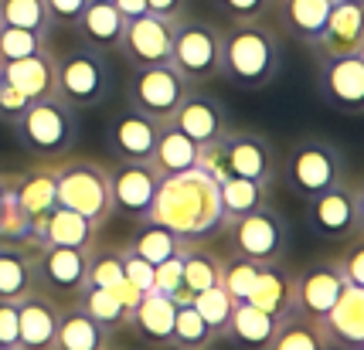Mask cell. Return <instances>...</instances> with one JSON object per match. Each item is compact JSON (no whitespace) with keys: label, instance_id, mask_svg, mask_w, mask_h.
Instances as JSON below:
<instances>
[{"label":"cell","instance_id":"6da1fadb","mask_svg":"<svg viewBox=\"0 0 364 350\" xmlns=\"http://www.w3.org/2000/svg\"><path fill=\"white\" fill-rule=\"evenodd\" d=\"M143 222H157L174 231L181 241H205L225 228L218 180L208 177L201 167L174 177H160L154 207Z\"/></svg>","mask_w":364,"mask_h":350},{"label":"cell","instance_id":"7a4b0ae2","mask_svg":"<svg viewBox=\"0 0 364 350\" xmlns=\"http://www.w3.org/2000/svg\"><path fill=\"white\" fill-rule=\"evenodd\" d=\"M286 62L283 38L262 21H232L222 31V79L235 89L259 92L279 79Z\"/></svg>","mask_w":364,"mask_h":350},{"label":"cell","instance_id":"3957f363","mask_svg":"<svg viewBox=\"0 0 364 350\" xmlns=\"http://www.w3.org/2000/svg\"><path fill=\"white\" fill-rule=\"evenodd\" d=\"M14 136L34 160H65V153L79 143V109L58 96L38 99L21 112Z\"/></svg>","mask_w":364,"mask_h":350},{"label":"cell","instance_id":"277c9868","mask_svg":"<svg viewBox=\"0 0 364 350\" xmlns=\"http://www.w3.org/2000/svg\"><path fill=\"white\" fill-rule=\"evenodd\" d=\"M55 58V89L72 109H95L112 92V68L106 51L89 48L85 41L51 51Z\"/></svg>","mask_w":364,"mask_h":350},{"label":"cell","instance_id":"5b68a950","mask_svg":"<svg viewBox=\"0 0 364 350\" xmlns=\"http://www.w3.org/2000/svg\"><path fill=\"white\" fill-rule=\"evenodd\" d=\"M276 177H283V184L296 197L310 201L344 180V157L323 136H300L286 146Z\"/></svg>","mask_w":364,"mask_h":350},{"label":"cell","instance_id":"8992f818","mask_svg":"<svg viewBox=\"0 0 364 350\" xmlns=\"http://www.w3.org/2000/svg\"><path fill=\"white\" fill-rule=\"evenodd\" d=\"M55 197H58V207H68L102 228V222L112 214L109 167H102L95 160H58Z\"/></svg>","mask_w":364,"mask_h":350},{"label":"cell","instance_id":"52a82bcc","mask_svg":"<svg viewBox=\"0 0 364 350\" xmlns=\"http://www.w3.org/2000/svg\"><path fill=\"white\" fill-rule=\"evenodd\" d=\"M171 68L188 85H208L222 79V31L201 17H181L174 24Z\"/></svg>","mask_w":364,"mask_h":350},{"label":"cell","instance_id":"ba28073f","mask_svg":"<svg viewBox=\"0 0 364 350\" xmlns=\"http://www.w3.org/2000/svg\"><path fill=\"white\" fill-rule=\"evenodd\" d=\"M222 231L228 235V252L249 258L255 266L283 262L286 248H289V222L272 204L228 222Z\"/></svg>","mask_w":364,"mask_h":350},{"label":"cell","instance_id":"9c48e42d","mask_svg":"<svg viewBox=\"0 0 364 350\" xmlns=\"http://www.w3.org/2000/svg\"><path fill=\"white\" fill-rule=\"evenodd\" d=\"M188 82L177 75L171 65H150V68H129L127 79V106L143 112L157 123H171V116L188 96Z\"/></svg>","mask_w":364,"mask_h":350},{"label":"cell","instance_id":"30bf717a","mask_svg":"<svg viewBox=\"0 0 364 350\" xmlns=\"http://www.w3.org/2000/svg\"><path fill=\"white\" fill-rule=\"evenodd\" d=\"M306 224L314 228V235L331 241H348L361 235L364 228V194L358 184L341 180L337 187L317 194L306 201Z\"/></svg>","mask_w":364,"mask_h":350},{"label":"cell","instance_id":"8fae6325","mask_svg":"<svg viewBox=\"0 0 364 350\" xmlns=\"http://www.w3.org/2000/svg\"><path fill=\"white\" fill-rule=\"evenodd\" d=\"M317 96L327 109L341 116L364 112V51L317 58Z\"/></svg>","mask_w":364,"mask_h":350},{"label":"cell","instance_id":"7c38bea8","mask_svg":"<svg viewBox=\"0 0 364 350\" xmlns=\"http://www.w3.org/2000/svg\"><path fill=\"white\" fill-rule=\"evenodd\" d=\"M34 279L38 292L51 300H75L89 279V252L62 248V245H38L34 248Z\"/></svg>","mask_w":364,"mask_h":350},{"label":"cell","instance_id":"4fadbf2b","mask_svg":"<svg viewBox=\"0 0 364 350\" xmlns=\"http://www.w3.org/2000/svg\"><path fill=\"white\" fill-rule=\"evenodd\" d=\"M222 157H225V174L242 177V180H259V184H272L276 170H279V153L269 143V136L262 133H249V129H228L222 140Z\"/></svg>","mask_w":364,"mask_h":350},{"label":"cell","instance_id":"5bb4252c","mask_svg":"<svg viewBox=\"0 0 364 350\" xmlns=\"http://www.w3.org/2000/svg\"><path fill=\"white\" fill-rule=\"evenodd\" d=\"M174 24L164 17L143 14L127 21L119 55L127 58L129 68H150V65H171V48H174Z\"/></svg>","mask_w":364,"mask_h":350},{"label":"cell","instance_id":"9a60e30c","mask_svg":"<svg viewBox=\"0 0 364 350\" xmlns=\"http://www.w3.org/2000/svg\"><path fill=\"white\" fill-rule=\"evenodd\" d=\"M160 187V174L146 160H116L109 167V194L112 211H123L129 218H146Z\"/></svg>","mask_w":364,"mask_h":350},{"label":"cell","instance_id":"2e32d148","mask_svg":"<svg viewBox=\"0 0 364 350\" xmlns=\"http://www.w3.org/2000/svg\"><path fill=\"white\" fill-rule=\"evenodd\" d=\"M344 279L333 266V258L306 266L300 275H293V313H303L310 319H323L327 310L341 300Z\"/></svg>","mask_w":364,"mask_h":350},{"label":"cell","instance_id":"e0dca14e","mask_svg":"<svg viewBox=\"0 0 364 350\" xmlns=\"http://www.w3.org/2000/svg\"><path fill=\"white\" fill-rule=\"evenodd\" d=\"M171 126L181 129L184 136H191L198 146H208L215 143V140H222L225 133H228V112L225 106L218 102L215 96H205V92H198L194 85L188 89V96L184 102L177 106V112L171 116Z\"/></svg>","mask_w":364,"mask_h":350},{"label":"cell","instance_id":"ac0fdd59","mask_svg":"<svg viewBox=\"0 0 364 350\" xmlns=\"http://www.w3.org/2000/svg\"><path fill=\"white\" fill-rule=\"evenodd\" d=\"M314 58H337V55H358L364 51V4H333L327 24L314 38Z\"/></svg>","mask_w":364,"mask_h":350},{"label":"cell","instance_id":"d6986e66","mask_svg":"<svg viewBox=\"0 0 364 350\" xmlns=\"http://www.w3.org/2000/svg\"><path fill=\"white\" fill-rule=\"evenodd\" d=\"M160 129H164V123L123 106V109L112 112L109 126H106V143H109L116 160H150Z\"/></svg>","mask_w":364,"mask_h":350},{"label":"cell","instance_id":"ffe728a7","mask_svg":"<svg viewBox=\"0 0 364 350\" xmlns=\"http://www.w3.org/2000/svg\"><path fill=\"white\" fill-rule=\"evenodd\" d=\"M62 302L34 289L17 302V350H55Z\"/></svg>","mask_w":364,"mask_h":350},{"label":"cell","instance_id":"44dd1931","mask_svg":"<svg viewBox=\"0 0 364 350\" xmlns=\"http://www.w3.org/2000/svg\"><path fill=\"white\" fill-rule=\"evenodd\" d=\"M317 323L331 350H364V292L344 286L341 300Z\"/></svg>","mask_w":364,"mask_h":350},{"label":"cell","instance_id":"7402d4cb","mask_svg":"<svg viewBox=\"0 0 364 350\" xmlns=\"http://www.w3.org/2000/svg\"><path fill=\"white\" fill-rule=\"evenodd\" d=\"M55 167H58V160H38V167H31V170L11 174V191H14L17 204L38 224H41V218L48 211L58 207V197H55Z\"/></svg>","mask_w":364,"mask_h":350},{"label":"cell","instance_id":"603a6c76","mask_svg":"<svg viewBox=\"0 0 364 350\" xmlns=\"http://www.w3.org/2000/svg\"><path fill=\"white\" fill-rule=\"evenodd\" d=\"M245 302H252L255 310H262L266 317L279 319L293 317V275L286 272L283 262H266L255 272V283L249 289Z\"/></svg>","mask_w":364,"mask_h":350},{"label":"cell","instance_id":"cb8c5ba5","mask_svg":"<svg viewBox=\"0 0 364 350\" xmlns=\"http://www.w3.org/2000/svg\"><path fill=\"white\" fill-rule=\"evenodd\" d=\"M0 79L7 82L11 89H17L28 102L58 96V89H55V58H51V48L41 51V55H31V58H21V62H4L0 65Z\"/></svg>","mask_w":364,"mask_h":350},{"label":"cell","instance_id":"d4e9b609","mask_svg":"<svg viewBox=\"0 0 364 350\" xmlns=\"http://www.w3.org/2000/svg\"><path fill=\"white\" fill-rule=\"evenodd\" d=\"M99 224L82 218L68 207H55L48 211L41 224H38V245H62V248H79V252H92Z\"/></svg>","mask_w":364,"mask_h":350},{"label":"cell","instance_id":"484cf974","mask_svg":"<svg viewBox=\"0 0 364 350\" xmlns=\"http://www.w3.org/2000/svg\"><path fill=\"white\" fill-rule=\"evenodd\" d=\"M333 4L337 0H272L276 17H279V28H283L293 41L300 45H314V38L320 34V28L327 24Z\"/></svg>","mask_w":364,"mask_h":350},{"label":"cell","instance_id":"4316f807","mask_svg":"<svg viewBox=\"0 0 364 350\" xmlns=\"http://www.w3.org/2000/svg\"><path fill=\"white\" fill-rule=\"evenodd\" d=\"M174 313L177 302L164 292H143L140 302L133 306L129 313V327L150 340L154 347H171V337H174Z\"/></svg>","mask_w":364,"mask_h":350},{"label":"cell","instance_id":"83f0119b","mask_svg":"<svg viewBox=\"0 0 364 350\" xmlns=\"http://www.w3.org/2000/svg\"><path fill=\"white\" fill-rule=\"evenodd\" d=\"M38 289L34 279V248L0 241V302H21Z\"/></svg>","mask_w":364,"mask_h":350},{"label":"cell","instance_id":"f1b7e54d","mask_svg":"<svg viewBox=\"0 0 364 350\" xmlns=\"http://www.w3.org/2000/svg\"><path fill=\"white\" fill-rule=\"evenodd\" d=\"M198 157H201V146L167 123V126L160 129L157 143H154V153H150L146 163H150L160 177H174V174H184V170H194V167H198Z\"/></svg>","mask_w":364,"mask_h":350},{"label":"cell","instance_id":"f546056e","mask_svg":"<svg viewBox=\"0 0 364 350\" xmlns=\"http://www.w3.org/2000/svg\"><path fill=\"white\" fill-rule=\"evenodd\" d=\"M177 258H181V286H184L188 300L211 286H218V279H222V255L205 248L201 241H181V255Z\"/></svg>","mask_w":364,"mask_h":350},{"label":"cell","instance_id":"4dcf8cb0","mask_svg":"<svg viewBox=\"0 0 364 350\" xmlns=\"http://www.w3.org/2000/svg\"><path fill=\"white\" fill-rule=\"evenodd\" d=\"M276 327H279V319L266 317L262 310H255L252 302H235V310H232V319H228V330L225 337L235 344L238 350H266L272 344V337H276Z\"/></svg>","mask_w":364,"mask_h":350},{"label":"cell","instance_id":"1f68e13d","mask_svg":"<svg viewBox=\"0 0 364 350\" xmlns=\"http://www.w3.org/2000/svg\"><path fill=\"white\" fill-rule=\"evenodd\" d=\"M123 28L127 21L119 17V11L112 4H89L85 14L79 17L75 31L82 34V41L95 51H119V41H123Z\"/></svg>","mask_w":364,"mask_h":350},{"label":"cell","instance_id":"d6a6232c","mask_svg":"<svg viewBox=\"0 0 364 350\" xmlns=\"http://www.w3.org/2000/svg\"><path fill=\"white\" fill-rule=\"evenodd\" d=\"M218 201H222V218L228 224L235 218H242V214H252V211L269 204V184L228 177V180L218 184Z\"/></svg>","mask_w":364,"mask_h":350},{"label":"cell","instance_id":"836d02e7","mask_svg":"<svg viewBox=\"0 0 364 350\" xmlns=\"http://www.w3.org/2000/svg\"><path fill=\"white\" fill-rule=\"evenodd\" d=\"M109 330H102L99 323L79 313L75 306L72 310H62V319H58V344L55 350H106L109 347Z\"/></svg>","mask_w":364,"mask_h":350},{"label":"cell","instance_id":"e575fe53","mask_svg":"<svg viewBox=\"0 0 364 350\" xmlns=\"http://www.w3.org/2000/svg\"><path fill=\"white\" fill-rule=\"evenodd\" d=\"M75 310H79V313H85L92 323H99L102 330H109V334H116V330H127V327H129V310L116 300V296H112V289L85 286L79 296H75Z\"/></svg>","mask_w":364,"mask_h":350},{"label":"cell","instance_id":"d590c367","mask_svg":"<svg viewBox=\"0 0 364 350\" xmlns=\"http://www.w3.org/2000/svg\"><path fill=\"white\" fill-rule=\"evenodd\" d=\"M127 252L136 255V258H143L146 266H160V262H167V258L181 255V239H177L174 231H167L164 224L143 222L140 228H136V235L129 239Z\"/></svg>","mask_w":364,"mask_h":350},{"label":"cell","instance_id":"8d00e7d4","mask_svg":"<svg viewBox=\"0 0 364 350\" xmlns=\"http://www.w3.org/2000/svg\"><path fill=\"white\" fill-rule=\"evenodd\" d=\"M266 350H331V344H327L317 319L293 313L276 327V337H272V344Z\"/></svg>","mask_w":364,"mask_h":350},{"label":"cell","instance_id":"74e56055","mask_svg":"<svg viewBox=\"0 0 364 350\" xmlns=\"http://www.w3.org/2000/svg\"><path fill=\"white\" fill-rule=\"evenodd\" d=\"M215 344V334L208 330V323L198 317V310L191 302H181L174 313V337L171 347L174 350H208Z\"/></svg>","mask_w":364,"mask_h":350},{"label":"cell","instance_id":"f35d334b","mask_svg":"<svg viewBox=\"0 0 364 350\" xmlns=\"http://www.w3.org/2000/svg\"><path fill=\"white\" fill-rule=\"evenodd\" d=\"M191 306L198 310V317L208 323V330L218 337H225L228 330V319H232V310H235V300L225 292L222 286H211L205 292H198V296H191Z\"/></svg>","mask_w":364,"mask_h":350},{"label":"cell","instance_id":"ab89813d","mask_svg":"<svg viewBox=\"0 0 364 350\" xmlns=\"http://www.w3.org/2000/svg\"><path fill=\"white\" fill-rule=\"evenodd\" d=\"M0 24L4 28H24V31L51 34L45 0H0Z\"/></svg>","mask_w":364,"mask_h":350},{"label":"cell","instance_id":"60d3db41","mask_svg":"<svg viewBox=\"0 0 364 350\" xmlns=\"http://www.w3.org/2000/svg\"><path fill=\"white\" fill-rule=\"evenodd\" d=\"M51 34H38V31H24V28H4L0 24V65L4 62H21V58H31L48 51Z\"/></svg>","mask_w":364,"mask_h":350},{"label":"cell","instance_id":"b9f144b4","mask_svg":"<svg viewBox=\"0 0 364 350\" xmlns=\"http://www.w3.org/2000/svg\"><path fill=\"white\" fill-rule=\"evenodd\" d=\"M116 283H123V248H92L85 286L112 289Z\"/></svg>","mask_w":364,"mask_h":350},{"label":"cell","instance_id":"7bdbcfd3","mask_svg":"<svg viewBox=\"0 0 364 350\" xmlns=\"http://www.w3.org/2000/svg\"><path fill=\"white\" fill-rule=\"evenodd\" d=\"M255 272H259L255 262L238 258V255H228V258H222V279H218V286H222L235 302H242L255 283Z\"/></svg>","mask_w":364,"mask_h":350},{"label":"cell","instance_id":"ee69618b","mask_svg":"<svg viewBox=\"0 0 364 350\" xmlns=\"http://www.w3.org/2000/svg\"><path fill=\"white\" fill-rule=\"evenodd\" d=\"M333 266H337V272H341L344 286L361 289L364 292V239L361 235L348 239V248L333 258Z\"/></svg>","mask_w":364,"mask_h":350},{"label":"cell","instance_id":"f6af8a7d","mask_svg":"<svg viewBox=\"0 0 364 350\" xmlns=\"http://www.w3.org/2000/svg\"><path fill=\"white\" fill-rule=\"evenodd\" d=\"M228 21H262L272 11V0H215Z\"/></svg>","mask_w":364,"mask_h":350},{"label":"cell","instance_id":"bcb514c9","mask_svg":"<svg viewBox=\"0 0 364 350\" xmlns=\"http://www.w3.org/2000/svg\"><path fill=\"white\" fill-rule=\"evenodd\" d=\"M89 4H92V0H45L51 28H75Z\"/></svg>","mask_w":364,"mask_h":350},{"label":"cell","instance_id":"7dc6e473","mask_svg":"<svg viewBox=\"0 0 364 350\" xmlns=\"http://www.w3.org/2000/svg\"><path fill=\"white\" fill-rule=\"evenodd\" d=\"M123 279L140 292H154V266H146L143 258L129 255L127 248H123Z\"/></svg>","mask_w":364,"mask_h":350},{"label":"cell","instance_id":"c3c4849f","mask_svg":"<svg viewBox=\"0 0 364 350\" xmlns=\"http://www.w3.org/2000/svg\"><path fill=\"white\" fill-rule=\"evenodd\" d=\"M31 102L21 96L17 89H11L7 82L0 79V123H7V126H14L17 119H21V112L28 109Z\"/></svg>","mask_w":364,"mask_h":350},{"label":"cell","instance_id":"681fc988","mask_svg":"<svg viewBox=\"0 0 364 350\" xmlns=\"http://www.w3.org/2000/svg\"><path fill=\"white\" fill-rule=\"evenodd\" d=\"M0 347H17V302H0Z\"/></svg>","mask_w":364,"mask_h":350},{"label":"cell","instance_id":"f907efd6","mask_svg":"<svg viewBox=\"0 0 364 350\" xmlns=\"http://www.w3.org/2000/svg\"><path fill=\"white\" fill-rule=\"evenodd\" d=\"M146 14L164 17V21H181L188 14V0H146Z\"/></svg>","mask_w":364,"mask_h":350},{"label":"cell","instance_id":"816d5d0a","mask_svg":"<svg viewBox=\"0 0 364 350\" xmlns=\"http://www.w3.org/2000/svg\"><path fill=\"white\" fill-rule=\"evenodd\" d=\"M112 7L119 11V17H123V21H133V17L146 14V0H112Z\"/></svg>","mask_w":364,"mask_h":350},{"label":"cell","instance_id":"f5cc1de1","mask_svg":"<svg viewBox=\"0 0 364 350\" xmlns=\"http://www.w3.org/2000/svg\"><path fill=\"white\" fill-rule=\"evenodd\" d=\"M4 204H7V174H0V214H4Z\"/></svg>","mask_w":364,"mask_h":350},{"label":"cell","instance_id":"db71d44e","mask_svg":"<svg viewBox=\"0 0 364 350\" xmlns=\"http://www.w3.org/2000/svg\"><path fill=\"white\" fill-rule=\"evenodd\" d=\"M92 4H112V0H92Z\"/></svg>","mask_w":364,"mask_h":350},{"label":"cell","instance_id":"11a10c76","mask_svg":"<svg viewBox=\"0 0 364 350\" xmlns=\"http://www.w3.org/2000/svg\"><path fill=\"white\" fill-rule=\"evenodd\" d=\"M344 4H364V0H344Z\"/></svg>","mask_w":364,"mask_h":350},{"label":"cell","instance_id":"9f6ffc18","mask_svg":"<svg viewBox=\"0 0 364 350\" xmlns=\"http://www.w3.org/2000/svg\"><path fill=\"white\" fill-rule=\"evenodd\" d=\"M106 350H127V347H112V344H109V347H106Z\"/></svg>","mask_w":364,"mask_h":350},{"label":"cell","instance_id":"6f0895ef","mask_svg":"<svg viewBox=\"0 0 364 350\" xmlns=\"http://www.w3.org/2000/svg\"><path fill=\"white\" fill-rule=\"evenodd\" d=\"M0 350H17V347H0Z\"/></svg>","mask_w":364,"mask_h":350}]
</instances>
